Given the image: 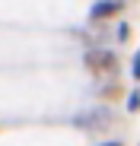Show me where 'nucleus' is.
Wrapping results in <instances>:
<instances>
[{"label":"nucleus","mask_w":140,"mask_h":146,"mask_svg":"<svg viewBox=\"0 0 140 146\" xmlns=\"http://www.w3.org/2000/svg\"><path fill=\"white\" fill-rule=\"evenodd\" d=\"M121 7H124L121 0H102V3H96V7H92V16H96V19H105V16H115Z\"/></svg>","instance_id":"1"},{"label":"nucleus","mask_w":140,"mask_h":146,"mask_svg":"<svg viewBox=\"0 0 140 146\" xmlns=\"http://www.w3.org/2000/svg\"><path fill=\"white\" fill-rule=\"evenodd\" d=\"M86 64H92L96 70H105V67H111V64H115V57H111L108 51H99V54H89V57H86Z\"/></svg>","instance_id":"2"},{"label":"nucleus","mask_w":140,"mask_h":146,"mask_svg":"<svg viewBox=\"0 0 140 146\" xmlns=\"http://www.w3.org/2000/svg\"><path fill=\"white\" fill-rule=\"evenodd\" d=\"M134 64H137V67H134V73H137V76H140V54L134 57Z\"/></svg>","instance_id":"3"},{"label":"nucleus","mask_w":140,"mask_h":146,"mask_svg":"<svg viewBox=\"0 0 140 146\" xmlns=\"http://www.w3.org/2000/svg\"><path fill=\"white\" fill-rule=\"evenodd\" d=\"M105 146H121V143H105Z\"/></svg>","instance_id":"4"}]
</instances>
